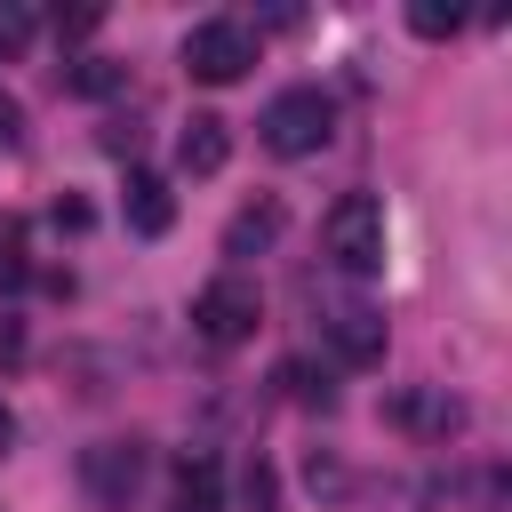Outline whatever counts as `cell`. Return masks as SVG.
I'll use <instances>...</instances> for the list:
<instances>
[{"instance_id":"cell-14","label":"cell","mask_w":512,"mask_h":512,"mask_svg":"<svg viewBox=\"0 0 512 512\" xmlns=\"http://www.w3.org/2000/svg\"><path fill=\"white\" fill-rule=\"evenodd\" d=\"M32 48V8H16V0H0V64H16Z\"/></svg>"},{"instance_id":"cell-4","label":"cell","mask_w":512,"mask_h":512,"mask_svg":"<svg viewBox=\"0 0 512 512\" xmlns=\"http://www.w3.org/2000/svg\"><path fill=\"white\" fill-rule=\"evenodd\" d=\"M256 320H264V304H256V288H248L240 272H216V280L192 296V328H200V344H248Z\"/></svg>"},{"instance_id":"cell-16","label":"cell","mask_w":512,"mask_h":512,"mask_svg":"<svg viewBox=\"0 0 512 512\" xmlns=\"http://www.w3.org/2000/svg\"><path fill=\"white\" fill-rule=\"evenodd\" d=\"M280 384H288V392H296L304 408H312V400L328 408V384H312V368H304V360H288V368H280Z\"/></svg>"},{"instance_id":"cell-7","label":"cell","mask_w":512,"mask_h":512,"mask_svg":"<svg viewBox=\"0 0 512 512\" xmlns=\"http://www.w3.org/2000/svg\"><path fill=\"white\" fill-rule=\"evenodd\" d=\"M224 160H232V120L192 112V120H184V136H176V168H184V176H216Z\"/></svg>"},{"instance_id":"cell-9","label":"cell","mask_w":512,"mask_h":512,"mask_svg":"<svg viewBox=\"0 0 512 512\" xmlns=\"http://www.w3.org/2000/svg\"><path fill=\"white\" fill-rule=\"evenodd\" d=\"M280 224H288V208H280V200L240 208V216H232V232H224V256H256V248H272V240H280Z\"/></svg>"},{"instance_id":"cell-3","label":"cell","mask_w":512,"mask_h":512,"mask_svg":"<svg viewBox=\"0 0 512 512\" xmlns=\"http://www.w3.org/2000/svg\"><path fill=\"white\" fill-rule=\"evenodd\" d=\"M248 64H256V32L240 16H208L184 32V72L200 88H232V80H248Z\"/></svg>"},{"instance_id":"cell-6","label":"cell","mask_w":512,"mask_h":512,"mask_svg":"<svg viewBox=\"0 0 512 512\" xmlns=\"http://www.w3.org/2000/svg\"><path fill=\"white\" fill-rule=\"evenodd\" d=\"M328 344H336V360L344 368H376L384 360V312L376 304H328Z\"/></svg>"},{"instance_id":"cell-5","label":"cell","mask_w":512,"mask_h":512,"mask_svg":"<svg viewBox=\"0 0 512 512\" xmlns=\"http://www.w3.org/2000/svg\"><path fill=\"white\" fill-rule=\"evenodd\" d=\"M136 480H144V448H136V440H96V448H80V488H88L96 504H128Z\"/></svg>"},{"instance_id":"cell-2","label":"cell","mask_w":512,"mask_h":512,"mask_svg":"<svg viewBox=\"0 0 512 512\" xmlns=\"http://www.w3.org/2000/svg\"><path fill=\"white\" fill-rule=\"evenodd\" d=\"M256 136H264V152H280V160H304V152H320V144L336 136V104H328L320 88H280V96L264 104Z\"/></svg>"},{"instance_id":"cell-20","label":"cell","mask_w":512,"mask_h":512,"mask_svg":"<svg viewBox=\"0 0 512 512\" xmlns=\"http://www.w3.org/2000/svg\"><path fill=\"white\" fill-rule=\"evenodd\" d=\"M8 448H16V408L0 400V456H8Z\"/></svg>"},{"instance_id":"cell-13","label":"cell","mask_w":512,"mask_h":512,"mask_svg":"<svg viewBox=\"0 0 512 512\" xmlns=\"http://www.w3.org/2000/svg\"><path fill=\"white\" fill-rule=\"evenodd\" d=\"M400 416H408V424H424V432H456V424H464V400H440V392H424V400H408Z\"/></svg>"},{"instance_id":"cell-17","label":"cell","mask_w":512,"mask_h":512,"mask_svg":"<svg viewBox=\"0 0 512 512\" xmlns=\"http://www.w3.org/2000/svg\"><path fill=\"white\" fill-rule=\"evenodd\" d=\"M16 144H24V104L0 88V152H16Z\"/></svg>"},{"instance_id":"cell-11","label":"cell","mask_w":512,"mask_h":512,"mask_svg":"<svg viewBox=\"0 0 512 512\" xmlns=\"http://www.w3.org/2000/svg\"><path fill=\"white\" fill-rule=\"evenodd\" d=\"M408 32H416V40H456V32H464V8H440V0H416V8H408Z\"/></svg>"},{"instance_id":"cell-19","label":"cell","mask_w":512,"mask_h":512,"mask_svg":"<svg viewBox=\"0 0 512 512\" xmlns=\"http://www.w3.org/2000/svg\"><path fill=\"white\" fill-rule=\"evenodd\" d=\"M0 360H8V368L24 360V328H16V320H0Z\"/></svg>"},{"instance_id":"cell-8","label":"cell","mask_w":512,"mask_h":512,"mask_svg":"<svg viewBox=\"0 0 512 512\" xmlns=\"http://www.w3.org/2000/svg\"><path fill=\"white\" fill-rule=\"evenodd\" d=\"M120 208H128V232H144V240H160V232L176 224V192H168L152 168H128V192H120Z\"/></svg>"},{"instance_id":"cell-18","label":"cell","mask_w":512,"mask_h":512,"mask_svg":"<svg viewBox=\"0 0 512 512\" xmlns=\"http://www.w3.org/2000/svg\"><path fill=\"white\" fill-rule=\"evenodd\" d=\"M248 504H256V512H272V472H264V464H248Z\"/></svg>"},{"instance_id":"cell-12","label":"cell","mask_w":512,"mask_h":512,"mask_svg":"<svg viewBox=\"0 0 512 512\" xmlns=\"http://www.w3.org/2000/svg\"><path fill=\"white\" fill-rule=\"evenodd\" d=\"M120 80H128L120 56H88V64H72V88H80V96H112Z\"/></svg>"},{"instance_id":"cell-15","label":"cell","mask_w":512,"mask_h":512,"mask_svg":"<svg viewBox=\"0 0 512 512\" xmlns=\"http://www.w3.org/2000/svg\"><path fill=\"white\" fill-rule=\"evenodd\" d=\"M24 280H32V264H24V232L8 224V232H0V296H16Z\"/></svg>"},{"instance_id":"cell-1","label":"cell","mask_w":512,"mask_h":512,"mask_svg":"<svg viewBox=\"0 0 512 512\" xmlns=\"http://www.w3.org/2000/svg\"><path fill=\"white\" fill-rule=\"evenodd\" d=\"M320 248H328V264L352 272V280L384 272V200H376V192H344V200L328 208V224H320Z\"/></svg>"},{"instance_id":"cell-10","label":"cell","mask_w":512,"mask_h":512,"mask_svg":"<svg viewBox=\"0 0 512 512\" xmlns=\"http://www.w3.org/2000/svg\"><path fill=\"white\" fill-rule=\"evenodd\" d=\"M176 512H216V464H208V456L184 464V480H176Z\"/></svg>"}]
</instances>
